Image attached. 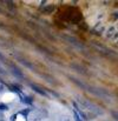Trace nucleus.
Listing matches in <instances>:
<instances>
[{
	"mask_svg": "<svg viewBox=\"0 0 118 121\" xmlns=\"http://www.w3.org/2000/svg\"><path fill=\"white\" fill-rule=\"evenodd\" d=\"M30 86H31V88H32V89H33L36 93H39L40 95H42V96H46V93H45V92H44V91H42L40 87H38L37 85H34V83H31Z\"/></svg>",
	"mask_w": 118,
	"mask_h": 121,
	"instance_id": "nucleus-1",
	"label": "nucleus"
},
{
	"mask_svg": "<svg viewBox=\"0 0 118 121\" xmlns=\"http://www.w3.org/2000/svg\"><path fill=\"white\" fill-rule=\"evenodd\" d=\"M12 71H13V74L15 75V77H19L20 79H24V74L21 73V71L20 69H18L15 66H12Z\"/></svg>",
	"mask_w": 118,
	"mask_h": 121,
	"instance_id": "nucleus-2",
	"label": "nucleus"
},
{
	"mask_svg": "<svg viewBox=\"0 0 118 121\" xmlns=\"http://www.w3.org/2000/svg\"><path fill=\"white\" fill-rule=\"evenodd\" d=\"M8 88H9L12 92L17 93V94H21V89H20V87H18V86H14V85H8Z\"/></svg>",
	"mask_w": 118,
	"mask_h": 121,
	"instance_id": "nucleus-3",
	"label": "nucleus"
},
{
	"mask_svg": "<svg viewBox=\"0 0 118 121\" xmlns=\"http://www.w3.org/2000/svg\"><path fill=\"white\" fill-rule=\"evenodd\" d=\"M21 102H23V104H26V105H33L32 99L28 98V96H23V98H21Z\"/></svg>",
	"mask_w": 118,
	"mask_h": 121,
	"instance_id": "nucleus-4",
	"label": "nucleus"
},
{
	"mask_svg": "<svg viewBox=\"0 0 118 121\" xmlns=\"http://www.w3.org/2000/svg\"><path fill=\"white\" fill-rule=\"evenodd\" d=\"M7 109H8V106H7V105L0 104V111H1V112H5V111H7Z\"/></svg>",
	"mask_w": 118,
	"mask_h": 121,
	"instance_id": "nucleus-5",
	"label": "nucleus"
},
{
	"mask_svg": "<svg viewBox=\"0 0 118 121\" xmlns=\"http://www.w3.org/2000/svg\"><path fill=\"white\" fill-rule=\"evenodd\" d=\"M73 115H75V120H76V121H83L81 119H80V117L78 115L77 111H75V112H73Z\"/></svg>",
	"mask_w": 118,
	"mask_h": 121,
	"instance_id": "nucleus-6",
	"label": "nucleus"
},
{
	"mask_svg": "<svg viewBox=\"0 0 118 121\" xmlns=\"http://www.w3.org/2000/svg\"><path fill=\"white\" fill-rule=\"evenodd\" d=\"M28 113H30V109H25V111H21V112H20V114H23L25 118L27 117V114H28Z\"/></svg>",
	"mask_w": 118,
	"mask_h": 121,
	"instance_id": "nucleus-7",
	"label": "nucleus"
},
{
	"mask_svg": "<svg viewBox=\"0 0 118 121\" xmlns=\"http://www.w3.org/2000/svg\"><path fill=\"white\" fill-rule=\"evenodd\" d=\"M17 117H18L17 114H13V115H12L9 119H11V121H15V120H17Z\"/></svg>",
	"mask_w": 118,
	"mask_h": 121,
	"instance_id": "nucleus-8",
	"label": "nucleus"
},
{
	"mask_svg": "<svg viewBox=\"0 0 118 121\" xmlns=\"http://www.w3.org/2000/svg\"><path fill=\"white\" fill-rule=\"evenodd\" d=\"M0 59H1V60H5V58H4V55H2L1 53H0Z\"/></svg>",
	"mask_w": 118,
	"mask_h": 121,
	"instance_id": "nucleus-9",
	"label": "nucleus"
},
{
	"mask_svg": "<svg viewBox=\"0 0 118 121\" xmlns=\"http://www.w3.org/2000/svg\"><path fill=\"white\" fill-rule=\"evenodd\" d=\"M2 91H4V86L1 85V86H0V92H2Z\"/></svg>",
	"mask_w": 118,
	"mask_h": 121,
	"instance_id": "nucleus-10",
	"label": "nucleus"
},
{
	"mask_svg": "<svg viewBox=\"0 0 118 121\" xmlns=\"http://www.w3.org/2000/svg\"><path fill=\"white\" fill-rule=\"evenodd\" d=\"M1 121H4V120H1Z\"/></svg>",
	"mask_w": 118,
	"mask_h": 121,
	"instance_id": "nucleus-11",
	"label": "nucleus"
},
{
	"mask_svg": "<svg viewBox=\"0 0 118 121\" xmlns=\"http://www.w3.org/2000/svg\"><path fill=\"white\" fill-rule=\"evenodd\" d=\"M66 121H67V120H66Z\"/></svg>",
	"mask_w": 118,
	"mask_h": 121,
	"instance_id": "nucleus-12",
	"label": "nucleus"
}]
</instances>
